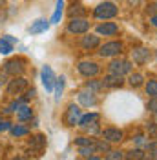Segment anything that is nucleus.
Returning <instances> with one entry per match:
<instances>
[{"label": "nucleus", "mask_w": 157, "mask_h": 160, "mask_svg": "<svg viewBox=\"0 0 157 160\" xmlns=\"http://www.w3.org/2000/svg\"><path fill=\"white\" fill-rule=\"evenodd\" d=\"M55 73L51 69V66H42V69H40V80H42V86H44V89L51 93L53 91V86H55Z\"/></svg>", "instance_id": "nucleus-5"}, {"label": "nucleus", "mask_w": 157, "mask_h": 160, "mask_svg": "<svg viewBox=\"0 0 157 160\" xmlns=\"http://www.w3.org/2000/svg\"><path fill=\"white\" fill-rule=\"evenodd\" d=\"M124 158L126 160H143L144 158V151L139 149V148H135V149L128 151L126 155H124Z\"/></svg>", "instance_id": "nucleus-24"}, {"label": "nucleus", "mask_w": 157, "mask_h": 160, "mask_svg": "<svg viewBox=\"0 0 157 160\" xmlns=\"http://www.w3.org/2000/svg\"><path fill=\"white\" fill-rule=\"evenodd\" d=\"M95 151H104V153H108L110 151V142L106 140H95Z\"/></svg>", "instance_id": "nucleus-32"}, {"label": "nucleus", "mask_w": 157, "mask_h": 160, "mask_svg": "<svg viewBox=\"0 0 157 160\" xmlns=\"http://www.w3.org/2000/svg\"><path fill=\"white\" fill-rule=\"evenodd\" d=\"M146 149L150 155H157V142L154 140V142H146Z\"/></svg>", "instance_id": "nucleus-34"}, {"label": "nucleus", "mask_w": 157, "mask_h": 160, "mask_svg": "<svg viewBox=\"0 0 157 160\" xmlns=\"http://www.w3.org/2000/svg\"><path fill=\"white\" fill-rule=\"evenodd\" d=\"M130 71H132V62H130V60H113V62L110 64V73H113V75L124 77Z\"/></svg>", "instance_id": "nucleus-8"}, {"label": "nucleus", "mask_w": 157, "mask_h": 160, "mask_svg": "<svg viewBox=\"0 0 157 160\" xmlns=\"http://www.w3.org/2000/svg\"><path fill=\"white\" fill-rule=\"evenodd\" d=\"M97 33L99 35H104V37H115L119 33V26L115 22H104V24H99L97 26Z\"/></svg>", "instance_id": "nucleus-11"}, {"label": "nucleus", "mask_w": 157, "mask_h": 160, "mask_svg": "<svg viewBox=\"0 0 157 160\" xmlns=\"http://www.w3.org/2000/svg\"><path fill=\"white\" fill-rule=\"evenodd\" d=\"M122 53V44L121 42H106L99 46V55L100 57H115Z\"/></svg>", "instance_id": "nucleus-6"}, {"label": "nucleus", "mask_w": 157, "mask_h": 160, "mask_svg": "<svg viewBox=\"0 0 157 160\" xmlns=\"http://www.w3.org/2000/svg\"><path fill=\"white\" fill-rule=\"evenodd\" d=\"M84 13H86V9H84L80 4H75V2L71 4V8L68 9V15L71 17V18H75V17H82Z\"/></svg>", "instance_id": "nucleus-22"}, {"label": "nucleus", "mask_w": 157, "mask_h": 160, "mask_svg": "<svg viewBox=\"0 0 157 160\" xmlns=\"http://www.w3.org/2000/svg\"><path fill=\"white\" fill-rule=\"evenodd\" d=\"M135 142H137L139 146H141V144H143V137H137V138H135Z\"/></svg>", "instance_id": "nucleus-41"}, {"label": "nucleus", "mask_w": 157, "mask_h": 160, "mask_svg": "<svg viewBox=\"0 0 157 160\" xmlns=\"http://www.w3.org/2000/svg\"><path fill=\"white\" fill-rule=\"evenodd\" d=\"M13 51V44H9L8 40L0 38V55H9Z\"/></svg>", "instance_id": "nucleus-27"}, {"label": "nucleus", "mask_w": 157, "mask_h": 160, "mask_svg": "<svg viewBox=\"0 0 157 160\" xmlns=\"http://www.w3.org/2000/svg\"><path fill=\"white\" fill-rule=\"evenodd\" d=\"M143 75H139V73H133V75H130V78H128V82H130V86L132 88H139V86H143Z\"/></svg>", "instance_id": "nucleus-25"}, {"label": "nucleus", "mask_w": 157, "mask_h": 160, "mask_svg": "<svg viewBox=\"0 0 157 160\" xmlns=\"http://www.w3.org/2000/svg\"><path fill=\"white\" fill-rule=\"evenodd\" d=\"M64 86H66V78L59 77L55 78V86H53V93H55V102H60V97L64 93Z\"/></svg>", "instance_id": "nucleus-20"}, {"label": "nucleus", "mask_w": 157, "mask_h": 160, "mask_svg": "<svg viewBox=\"0 0 157 160\" xmlns=\"http://www.w3.org/2000/svg\"><path fill=\"white\" fill-rule=\"evenodd\" d=\"M11 135L13 137H26V135H30V129L28 128H24V126H20V124H17V126H11Z\"/></svg>", "instance_id": "nucleus-23"}, {"label": "nucleus", "mask_w": 157, "mask_h": 160, "mask_svg": "<svg viewBox=\"0 0 157 160\" xmlns=\"http://www.w3.org/2000/svg\"><path fill=\"white\" fill-rule=\"evenodd\" d=\"M146 95H150V97H157V80H148L146 84Z\"/></svg>", "instance_id": "nucleus-28"}, {"label": "nucleus", "mask_w": 157, "mask_h": 160, "mask_svg": "<svg viewBox=\"0 0 157 160\" xmlns=\"http://www.w3.org/2000/svg\"><path fill=\"white\" fill-rule=\"evenodd\" d=\"M100 88H104V86H102V80H88V82H86V89L93 91V93L99 91Z\"/></svg>", "instance_id": "nucleus-30"}, {"label": "nucleus", "mask_w": 157, "mask_h": 160, "mask_svg": "<svg viewBox=\"0 0 157 160\" xmlns=\"http://www.w3.org/2000/svg\"><path fill=\"white\" fill-rule=\"evenodd\" d=\"M152 24H154V26L157 28V13L154 15V17H152Z\"/></svg>", "instance_id": "nucleus-39"}, {"label": "nucleus", "mask_w": 157, "mask_h": 160, "mask_svg": "<svg viewBox=\"0 0 157 160\" xmlns=\"http://www.w3.org/2000/svg\"><path fill=\"white\" fill-rule=\"evenodd\" d=\"M78 153L86 158V157H91V155H95L97 151H95V146H80L78 148Z\"/></svg>", "instance_id": "nucleus-29"}, {"label": "nucleus", "mask_w": 157, "mask_h": 160, "mask_svg": "<svg viewBox=\"0 0 157 160\" xmlns=\"http://www.w3.org/2000/svg\"><path fill=\"white\" fill-rule=\"evenodd\" d=\"M44 146H46V137L44 135H37V137H33L30 140V149L31 151H42L44 149Z\"/></svg>", "instance_id": "nucleus-19"}, {"label": "nucleus", "mask_w": 157, "mask_h": 160, "mask_svg": "<svg viewBox=\"0 0 157 160\" xmlns=\"http://www.w3.org/2000/svg\"><path fill=\"white\" fill-rule=\"evenodd\" d=\"M88 29H89V22L82 17H75L68 22V31L73 33V35H84V33H88Z\"/></svg>", "instance_id": "nucleus-2"}, {"label": "nucleus", "mask_w": 157, "mask_h": 160, "mask_svg": "<svg viewBox=\"0 0 157 160\" xmlns=\"http://www.w3.org/2000/svg\"><path fill=\"white\" fill-rule=\"evenodd\" d=\"M35 95H37V91L33 89V88H31V89H26V97H24V102H30L31 98H35Z\"/></svg>", "instance_id": "nucleus-35"}, {"label": "nucleus", "mask_w": 157, "mask_h": 160, "mask_svg": "<svg viewBox=\"0 0 157 160\" xmlns=\"http://www.w3.org/2000/svg\"><path fill=\"white\" fill-rule=\"evenodd\" d=\"M80 115H82V113H80V108H78V106H75V104L68 106V109L64 113V122H66V126H69V128L77 126Z\"/></svg>", "instance_id": "nucleus-9"}, {"label": "nucleus", "mask_w": 157, "mask_h": 160, "mask_svg": "<svg viewBox=\"0 0 157 160\" xmlns=\"http://www.w3.org/2000/svg\"><path fill=\"white\" fill-rule=\"evenodd\" d=\"M122 84H124L122 77L121 75H113V73H110L108 77H104V80H102L104 88H121Z\"/></svg>", "instance_id": "nucleus-14"}, {"label": "nucleus", "mask_w": 157, "mask_h": 160, "mask_svg": "<svg viewBox=\"0 0 157 160\" xmlns=\"http://www.w3.org/2000/svg\"><path fill=\"white\" fill-rule=\"evenodd\" d=\"M24 71H26V66H24V60L22 58H13L4 64V73H8L11 77H20Z\"/></svg>", "instance_id": "nucleus-3"}, {"label": "nucleus", "mask_w": 157, "mask_h": 160, "mask_svg": "<svg viewBox=\"0 0 157 160\" xmlns=\"http://www.w3.org/2000/svg\"><path fill=\"white\" fill-rule=\"evenodd\" d=\"M78 73L82 75V77H86V78H93V77H97L100 68H99L97 62H89V60H82V62H78Z\"/></svg>", "instance_id": "nucleus-4"}, {"label": "nucleus", "mask_w": 157, "mask_h": 160, "mask_svg": "<svg viewBox=\"0 0 157 160\" xmlns=\"http://www.w3.org/2000/svg\"><path fill=\"white\" fill-rule=\"evenodd\" d=\"M100 135H102V138L106 140V142H110V144H117V142H121L122 140V131L117 129V128H106V129L100 131Z\"/></svg>", "instance_id": "nucleus-10"}, {"label": "nucleus", "mask_w": 157, "mask_h": 160, "mask_svg": "<svg viewBox=\"0 0 157 160\" xmlns=\"http://www.w3.org/2000/svg\"><path fill=\"white\" fill-rule=\"evenodd\" d=\"M143 160H157V155H150V157H144Z\"/></svg>", "instance_id": "nucleus-38"}, {"label": "nucleus", "mask_w": 157, "mask_h": 160, "mask_svg": "<svg viewBox=\"0 0 157 160\" xmlns=\"http://www.w3.org/2000/svg\"><path fill=\"white\" fill-rule=\"evenodd\" d=\"M75 144H77V148H80V146H95V138L78 137V138H75Z\"/></svg>", "instance_id": "nucleus-31"}, {"label": "nucleus", "mask_w": 157, "mask_h": 160, "mask_svg": "<svg viewBox=\"0 0 157 160\" xmlns=\"http://www.w3.org/2000/svg\"><path fill=\"white\" fill-rule=\"evenodd\" d=\"M132 57H133V62H135V64L143 66V64H146L148 62L150 53H148V49H144V48H137V49L132 51Z\"/></svg>", "instance_id": "nucleus-15"}, {"label": "nucleus", "mask_w": 157, "mask_h": 160, "mask_svg": "<svg viewBox=\"0 0 157 160\" xmlns=\"http://www.w3.org/2000/svg\"><path fill=\"white\" fill-rule=\"evenodd\" d=\"M80 46L86 51H93L100 46V38H99L97 35H86V33H84V37L80 40Z\"/></svg>", "instance_id": "nucleus-12"}, {"label": "nucleus", "mask_w": 157, "mask_h": 160, "mask_svg": "<svg viewBox=\"0 0 157 160\" xmlns=\"http://www.w3.org/2000/svg\"><path fill=\"white\" fill-rule=\"evenodd\" d=\"M11 122H8V120H4V122H0V131H8V129H11Z\"/></svg>", "instance_id": "nucleus-36"}, {"label": "nucleus", "mask_w": 157, "mask_h": 160, "mask_svg": "<svg viewBox=\"0 0 157 160\" xmlns=\"http://www.w3.org/2000/svg\"><path fill=\"white\" fill-rule=\"evenodd\" d=\"M4 82H6V80H4V75H2V73H0V86H2V84H4Z\"/></svg>", "instance_id": "nucleus-42"}, {"label": "nucleus", "mask_w": 157, "mask_h": 160, "mask_svg": "<svg viewBox=\"0 0 157 160\" xmlns=\"http://www.w3.org/2000/svg\"><path fill=\"white\" fill-rule=\"evenodd\" d=\"M148 111H152V113H155L157 115V97H152V100L148 102Z\"/></svg>", "instance_id": "nucleus-33"}, {"label": "nucleus", "mask_w": 157, "mask_h": 160, "mask_svg": "<svg viewBox=\"0 0 157 160\" xmlns=\"http://www.w3.org/2000/svg\"><path fill=\"white\" fill-rule=\"evenodd\" d=\"M119 13V8L113 4V2H104V4H99L95 11H93V15H95V18L99 20H108V18H113V17H117Z\"/></svg>", "instance_id": "nucleus-1"}, {"label": "nucleus", "mask_w": 157, "mask_h": 160, "mask_svg": "<svg viewBox=\"0 0 157 160\" xmlns=\"http://www.w3.org/2000/svg\"><path fill=\"white\" fill-rule=\"evenodd\" d=\"M2 38H4V40H8V42H9V44H13V46L17 44V38H15V37H11V35H4Z\"/></svg>", "instance_id": "nucleus-37"}, {"label": "nucleus", "mask_w": 157, "mask_h": 160, "mask_svg": "<svg viewBox=\"0 0 157 160\" xmlns=\"http://www.w3.org/2000/svg\"><path fill=\"white\" fill-rule=\"evenodd\" d=\"M62 11H64V0H57V6H55L53 17H51V24H59L60 17H62Z\"/></svg>", "instance_id": "nucleus-21"}, {"label": "nucleus", "mask_w": 157, "mask_h": 160, "mask_svg": "<svg viewBox=\"0 0 157 160\" xmlns=\"http://www.w3.org/2000/svg\"><path fill=\"white\" fill-rule=\"evenodd\" d=\"M78 104L80 106H84V108H89V106H95L97 104V97H95V93L89 89H84L78 93Z\"/></svg>", "instance_id": "nucleus-13"}, {"label": "nucleus", "mask_w": 157, "mask_h": 160, "mask_svg": "<svg viewBox=\"0 0 157 160\" xmlns=\"http://www.w3.org/2000/svg\"><path fill=\"white\" fill-rule=\"evenodd\" d=\"M99 120H100V115H99V113L80 115V118H78V126H80V128H86V126H91V124H99Z\"/></svg>", "instance_id": "nucleus-16"}, {"label": "nucleus", "mask_w": 157, "mask_h": 160, "mask_svg": "<svg viewBox=\"0 0 157 160\" xmlns=\"http://www.w3.org/2000/svg\"><path fill=\"white\" fill-rule=\"evenodd\" d=\"M28 89V80L22 77H15L13 80H9L8 84V95H22L24 91Z\"/></svg>", "instance_id": "nucleus-7"}, {"label": "nucleus", "mask_w": 157, "mask_h": 160, "mask_svg": "<svg viewBox=\"0 0 157 160\" xmlns=\"http://www.w3.org/2000/svg\"><path fill=\"white\" fill-rule=\"evenodd\" d=\"M15 113H17V118H19L20 122H26V120L33 118V111H31V108L28 106V104H22Z\"/></svg>", "instance_id": "nucleus-18"}, {"label": "nucleus", "mask_w": 157, "mask_h": 160, "mask_svg": "<svg viewBox=\"0 0 157 160\" xmlns=\"http://www.w3.org/2000/svg\"><path fill=\"white\" fill-rule=\"evenodd\" d=\"M49 28V22L46 18H39V20H35L33 24H31V28H30V33L31 35H39V33H44V31H48Z\"/></svg>", "instance_id": "nucleus-17"}, {"label": "nucleus", "mask_w": 157, "mask_h": 160, "mask_svg": "<svg viewBox=\"0 0 157 160\" xmlns=\"http://www.w3.org/2000/svg\"><path fill=\"white\" fill-rule=\"evenodd\" d=\"M2 4H4V0H0V6H2Z\"/></svg>", "instance_id": "nucleus-43"}, {"label": "nucleus", "mask_w": 157, "mask_h": 160, "mask_svg": "<svg viewBox=\"0 0 157 160\" xmlns=\"http://www.w3.org/2000/svg\"><path fill=\"white\" fill-rule=\"evenodd\" d=\"M106 160H124V153L119 149H110L106 155Z\"/></svg>", "instance_id": "nucleus-26"}, {"label": "nucleus", "mask_w": 157, "mask_h": 160, "mask_svg": "<svg viewBox=\"0 0 157 160\" xmlns=\"http://www.w3.org/2000/svg\"><path fill=\"white\" fill-rule=\"evenodd\" d=\"M86 160H100L99 157H95V155H91V157H86Z\"/></svg>", "instance_id": "nucleus-40"}]
</instances>
